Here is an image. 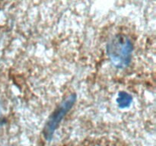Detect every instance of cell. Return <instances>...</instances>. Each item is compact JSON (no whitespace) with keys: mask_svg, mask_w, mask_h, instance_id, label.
Masks as SVG:
<instances>
[{"mask_svg":"<svg viewBox=\"0 0 156 146\" xmlns=\"http://www.w3.org/2000/svg\"><path fill=\"white\" fill-rule=\"evenodd\" d=\"M132 43L126 36H119L108 43V53L114 65L124 67L130 62Z\"/></svg>","mask_w":156,"mask_h":146,"instance_id":"obj_1","label":"cell"},{"mask_svg":"<svg viewBox=\"0 0 156 146\" xmlns=\"http://www.w3.org/2000/svg\"><path fill=\"white\" fill-rule=\"evenodd\" d=\"M75 100H76V97H73V96L70 97L66 101H64L50 116L46 125L45 129H44V135H45L46 138L50 139L52 138L53 132L56 129L59 123H60L61 120L63 119L64 116L66 114V113L74 104Z\"/></svg>","mask_w":156,"mask_h":146,"instance_id":"obj_2","label":"cell"},{"mask_svg":"<svg viewBox=\"0 0 156 146\" xmlns=\"http://www.w3.org/2000/svg\"><path fill=\"white\" fill-rule=\"evenodd\" d=\"M131 101H132V97L128 94L125 92H121L119 94L117 103L121 108L127 107L128 106H129Z\"/></svg>","mask_w":156,"mask_h":146,"instance_id":"obj_3","label":"cell"}]
</instances>
